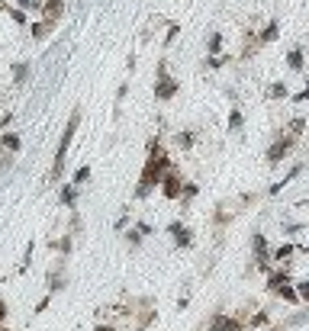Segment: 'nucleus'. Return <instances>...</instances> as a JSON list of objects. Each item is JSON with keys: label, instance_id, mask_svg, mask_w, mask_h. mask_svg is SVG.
<instances>
[{"label": "nucleus", "instance_id": "obj_1", "mask_svg": "<svg viewBox=\"0 0 309 331\" xmlns=\"http://www.w3.org/2000/svg\"><path fill=\"white\" fill-rule=\"evenodd\" d=\"M171 170V161H168V154H164L161 148H158V142H151V158L145 161V167H142V177H139V187H136V196H145L151 193V187L154 183H161V177Z\"/></svg>", "mask_w": 309, "mask_h": 331}, {"label": "nucleus", "instance_id": "obj_2", "mask_svg": "<svg viewBox=\"0 0 309 331\" xmlns=\"http://www.w3.org/2000/svg\"><path fill=\"white\" fill-rule=\"evenodd\" d=\"M78 122H81V113H74L68 119V129H65V135L62 142H58V151H55V161H52V180L62 177V170H65V158H68V148H71V139H74V132H78Z\"/></svg>", "mask_w": 309, "mask_h": 331}, {"label": "nucleus", "instance_id": "obj_3", "mask_svg": "<svg viewBox=\"0 0 309 331\" xmlns=\"http://www.w3.org/2000/svg\"><path fill=\"white\" fill-rule=\"evenodd\" d=\"M177 93V81L164 74V65L158 68V84H154V96L158 100H171V96Z\"/></svg>", "mask_w": 309, "mask_h": 331}, {"label": "nucleus", "instance_id": "obj_4", "mask_svg": "<svg viewBox=\"0 0 309 331\" xmlns=\"http://www.w3.org/2000/svg\"><path fill=\"white\" fill-rule=\"evenodd\" d=\"M181 190H184L181 177H177V174H171V170H168V174L161 177V193L168 196V200H177V196H181Z\"/></svg>", "mask_w": 309, "mask_h": 331}, {"label": "nucleus", "instance_id": "obj_5", "mask_svg": "<svg viewBox=\"0 0 309 331\" xmlns=\"http://www.w3.org/2000/svg\"><path fill=\"white\" fill-rule=\"evenodd\" d=\"M168 235H174V244H177V248H190V235H194V231H190L184 222H171V225H168Z\"/></svg>", "mask_w": 309, "mask_h": 331}, {"label": "nucleus", "instance_id": "obj_6", "mask_svg": "<svg viewBox=\"0 0 309 331\" xmlns=\"http://www.w3.org/2000/svg\"><path fill=\"white\" fill-rule=\"evenodd\" d=\"M290 148H293V139H277V142L267 148V161H271V164H277V161H280V158L287 154Z\"/></svg>", "mask_w": 309, "mask_h": 331}, {"label": "nucleus", "instance_id": "obj_7", "mask_svg": "<svg viewBox=\"0 0 309 331\" xmlns=\"http://www.w3.org/2000/svg\"><path fill=\"white\" fill-rule=\"evenodd\" d=\"M42 13H45V23H55L58 16L65 13V0H45V4H42Z\"/></svg>", "mask_w": 309, "mask_h": 331}, {"label": "nucleus", "instance_id": "obj_8", "mask_svg": "<svg viewBox=\"0 0 309 331\" xmlns=\"http://www.w3.org/2000/svg\"><path fill=\"white\" fill-rule=\"evenodd\" d=\"M145 235H151V225H148V222H136L132 228L126 231V241H129V244H132V248H136V244H139L142 238H145Z\"/></svg>", "mask_w": 309, "mask_h": 331}, {"label": "nucleus", "instance_id": "obj_9", "mask_svg": "<svg viewBox=\"0 0 309 331\" xmlns=\"http://www.w3.org/2000/svg\"><path fill=\"white\" fill-rule=\"evenodd\" d=\"M242 325L235 322V318H229V315H216L213 318V331H239Z\"/></svg>", "mask_w": 309, "mask_h": 331}, {"label": "nucleus", "instance_id": "obj_10", "mask_svg": "<svg viewBox=\"0 0 309 331\" xmlns=\"http://www.w3.org/2000/svg\"><path fill=\"white\" fill-rule=\"evenodd\" d=\"M252 244H255V254H258V264H261V267H264V264H267V241H264V235H261V231H258V235H255V241H252Z\"/></svg>", "mask_w": 309, "mask_h": 331}, {"label": "nucleus", "instance_id": "obj_11", "mask_svg": "<svg viewBox=\"0 0 309 331\" xmlns=\"http://www.w3.org/2000/svg\"><path fill=\"white\" fill-rule=\"evenodd\" d=\"M287 283H290V277L283 274V270H280V274H271V277H267V286L274 289V293H277L280 286H287Z\"/></svg>", "mask_w": 309, "mask_h": 331}, {"label": "nucleus", "instance_id": "obj_12", "mask_svg": "<svg viewBox=\"0 0 309 331\" xmlns=\"http://www.w3.org/2000/svg\"><path fill=\"white\" fill-rule=\"evenodd\" d=\"M62 203L68 206V209H74V206H78V193H74V187H71V183L62 190Z\"/></svg>", "mask_w": 309, "mask_h": 331}, {"label": "nucleus", "instance_id": "obj_13", "mask_svg": "<svg viewBox=\"0 0 309 331\" xmlns=\"http://www.w3.org/2000/svg\"><path fill=\"white\" fill-rule=\"evenodd\" d=\"M277 29H280L277 20H271L267 26H264V32H261V42H274V39H277Z\"/></svg>", "mask_w": 309, "mask_h": 331}, {"label": "nucleus", "instance_id": "obj_14", "mask_svg": "<svg viewBox=\"0 0 309 331\" xmlns=\"http://www.w3.org/2000/svg\"><path fill=\"white\" fill-rule=\"evenodd\" d=\"M0 145H4V148H10V151H20V135H10V132H7V135H0Z\"/></svg>", "mask_w": 309, "mask_h": 331}, {"label": "nucleus", "instance_id": "obj_15", "mask_svg": "<svg viewBox=\"0 0 309 331\" xmlns=\"http://www.w3.org/2000/svg\"><path fill=\"white\" fill-rule=\"evenodd\" d=\"M287 65H290L293 71H300V68H303V52H300V48H293V52L287 55Z\"/></svg>", "mask_w": 309, "mask_h": 331}, {"label": "nucleus", "instance_id": "obj_16", "mask_svg": "<svg viewBox=\"0 0 309 331\" xmlns=\"http://www.w3.org/2000/svg\"><path fill=\"white\" fill-rule=\"evenodd\" d=\"M26 74H29V65H26V61H16V65H13V77H16V84L26 81Z\"/></svg>", "mask_w": 309, "mask_h": 331}, {"label": "nucleus", "instance_id": "obj_17", "mask_svg": "<svg viewBox=\"0 0 309 331\" xmlns=\"http://www.w3.org/2000/svg\"><path fill=\"white\" fill-rule=\"evenodd\" d=\"M49 26H52V23H45V20H42V23H35V26H32V39H39V42H42L45 35H49Z\"/></svg>", "mask_w": 309, "mask_h": 331}, {"label": "nucleus", "instance_id": "obj_18", "mask_svg": "<svg viewBox=\"0 0 309 331\" xmlns=\"http://www.w3.org/2000/svg\"><path fill=\"white\" fill-rule=\"evenodd\" d=\"M277 293H280V296H283V299H287V302H300V296H296V289H293L290 283H287V286H280Z\"/></svg>", "mask_w": 309, "mask_h": 331}, {"label": "nucleus", "instance_id": "obj_19", "mask_svg": "<svg viewBox=\"0 0 309 331\" xmlns=\"http://www.w3.org/2000/svg\"><path fill=\"white\" fill-rule=\"evenodd\" d=\"M229 129H232V132L242 129V113H239V109H232V113H229Z\"/></svg>", "mask_w": 309, "mask_h": 331}, {"label": "nucleus", "instance_id": "obj_20", "mask_svg": "<svg viewBox=\"0 0 309 331\" xmlns=\"http://www.w3.org/2000/svg\"><path fill=\"white\" fill-rule=\"evenodd\" d=\"M219 48H222V35H219V32H213V35H209V52L216 55Z\"/></svg>", "mask_w": 309, "mask_h": 331}, {"label": "nucleus", "instance_id": "obj_21", "mask_svg": "<svg viewBox=\"0 0 309 331\" xmlns=\"http://www.w3.org/2000/svg\"><path fill=\"white\" fill-rule=\"evenodd\" d=\"M84 180H90V167H81L74 174V183H71V187H78V183H84Z\"/></svg>", "mask_w": 309, "mask_h": 331}, {"label": "nucleus", "instance_id": "obj_22", "mask_svg": "<svg viewBox=\"0 0 309 331\" xmlns=\"http://www.w3.org/2000/svg\"><path fill=\"white\" fill-rule=\"evenodd\" d=\"M16 4H20V10H42L39 0H16Z\"/></svg>", "mask_w": 309, "mask_h": 331}, {"label": "nucleus", "instance_id": "obj_23", "mask_svg": "<svg viewBox=\"0 0 309 331\" xmlns=\"http://www.w3.org/2000/svg\"><path fill=\"white\" fill-rule=\"evenodd\" d=\"M296 296H300V299H309V280H303V283H296Z\"/></svg>", "mask_w": 309, "mask_h": 331}, {"label": "nucleus", "instance_id": "obj_24", "mask_svg": "<svg viewBox=\"0 0 309 331\" xmlns=\"http://www.w3.org/2000/svg\"><path fill=\"white\" fill-rule=\"evenodd\" d=\"M197 190H200L197 183H184V190H181V193H184V200H190V196H197Z\"/></svg>", "mask_w": 309, "mask_h": 331}, {"label": "nucleus", "instance_id": "obj_25", "mask_svg": "<svg viewBox=\"0 0 309 331\" xmlns=\"http://www.w3.org/2000/svg\"><path fill=\"white\" fill-rule=\"evenodd\" d=\"M267 93H271V96H287V87H283V84H274Z\"/></svg>", "mask_w": 309, "mask_h": 331}, {"label": "nucleus", "instance_id": "obj_26", "mask_svg": "<svg viewBox=\"0 0 309 331\" xmlns=\"http://www.w3.org/2000/svg\"><path fill=\"white\" fill-rule=\"evenodd\" d=\"M177 142H181L184 148H190V145H194V135H190V132H184V135H177Z\"/></svg>", "mask_w": 309, "mask_h": 331}, {"label": "nucleus", "instance_id": "obj_27", "mask_svg": "<svg viewBox=\"0 0 309 331\" xmlns=\"http://www.w3.org/2000/svg\"><path fill=\"white\" fill-rule=\"evenodd\" d=\"M293 254V248L290 244H283V248H277V261H283V257H290Z\"/></svg>", "mask_w": 309, "mask_h": 331}, {"label": "nucleus", "instance_id": "obj_28", "mask_svg": "<svg viewBox=\"0 0 309 331\" xmlns=\"http://www.w3.org/2000/svg\"><path fill=\"white\" fill-rule=\"evenodd\" d=\"M10 16H13V23H26V13H23V10H10Z\"/></svg>", "mask_w": 309, "mask_h": 331}, {"label": "nucleus", "instance_id": "obj_29", "mask_svg": "<svg viewBox=\"0 0 309 331\" xmlns=\"http://www.w3.org/2000/svg\"><path fill=\"white\" fill-rule=\"evenodd\" d=\"M296 100H309V84H306V90H300V93H296Z\"/></svg>", "mask_w": 309, "mask_h": 331}, {"label": "nucleus", "instance_id": "obj_30", "mask_svg": "<svg viewBox=\"0 0 309 331\" xmlns=\"http://www.w3.org/2000/svg\"><path fill=\"white\" fill-rule=\"evenodd\" d=\"M7 318V302H0V322Z\"/></svg>", "mask_w": 309, "mask_h": 331}, {"label": "nucleus", "instance_id": "obj_31", "mask_svg": "<svg viewBox=\"0 0 309 331\" xmlns=\"http://www.w3.org/2000/svg\"><path fill=\"white\" fill-rule=\"evenodd\" d=\"M93 331H113V328L110 325H100V328H93Z\"/></svg>", "mask_w": 309, "mask_h": 331}]
</instances>
